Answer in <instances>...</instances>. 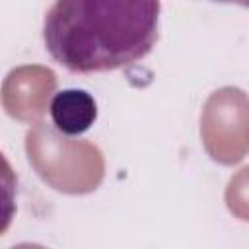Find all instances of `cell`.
Segmentation results:
<instances>
[{"label":"cell","mask_w":249,"mask_h":249,"mask_svg":"<svg viewBox=\"0 0 249 249\" xmlns=\"http://www.w3.org/2000/svg\"><path fill=\"white\" fill-rule=\"evenodd\" d=\"M160 10V2L60 0L47 10L45 47L70 72L117 70L152 51Z\"/></svg>","instance_id":"6da1fadb"},{"label":"cell","mask_w":249,"mask_h":249,"mask_svg":"<svg viewBox=\"0 0 249 249\" xmlns=\"http://www.w3.org/2000/svg\"><path fill=\"white\" fill-rule=\"evenodd\" d=\"M49 115L58 132L66 136H78L91 128L97 119L95 99L78 88L60 89L53 95L49 105Z\"/></svg>","instance_id":"7a4b0ae2"},{"label":"cell","mask_w":249,"mask_h":249,"mask_svg":"<svg viewBox=\"0 0 249 249\" xmlns=\"http://www.w3.org/2000/svg\"><path fill=\"white\" fill-rule=\"evenodd\" d=\"M18 198V177L12 163L0 152V235L8 231L16 218Z\"/></svg>","instance_id":"3957f363"}]
</instances>
